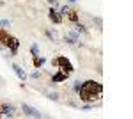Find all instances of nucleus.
I'll list each match as a JSON object with an SVG mask.
<instances>
[{
    "label": "nucleus",
    "instance_id": "obj_1",
    "mask_svg": "<svg viewBox=\"0 0 133 119\" xmlns=\"http://www.w3.org/2000/svg\"><path fill=\"white\" fill-rule=\"evenodd\" d=\"M78 92H80V98L83 101H98L103 94V87L101 84H98L94 80H87V82H82Z\"/></svg>",
    "mask_w": 133,
    "mask_h": 119
},
{
    "label": "nucleus",
    "instance_id": "obj_2",
    "mask_svg": "<svg viewBox=\"0 0 133 119\" xmlns=\"http://www.w3.org/2000/svg\"><path fill=\"white\" fill-rule=\"evenodd\" d=\"M53 64L59 68V71H62V73H71L73 71V66L71 62L66 59V57H57V59L53 60Z\"/></svg>",
    "mask_w": 133,
    "mask_h": 119
},
{
    "label": "nucleus",
    "instance_id": "obj_3",
    "mask_svg": "<svg viewBox=\"0 0 133 119\" xmlns=\"http://www.w3.org/2000/svg\"><path fill=\"white\" fill-rule=\"evenodd\" d=\"M61 16L62 18H68V20H71V21H78V14L73 9H69L68 5H62L61 7Z\"/></svg>",
    "mask_w": 133,
    "mask_h": 119
},
{
    "label": "nucleus",
    "instance_id": "obj_4",
    "mask_svg": "<svg viewBox=\"0 0 133 119\" xmlns=\"http://www.w3.org/2000/svg\"><path fill=\"white\" fill-rule=\"evenodd\" d=\"M21 110H23V114L29 116V117H41V112L37 109H34V107H30V105H27V103L21 105Z\"/></svg>",
    "mask_w": 133,
    "mask_h": 119
},
{
    "label": "nucleus",
    "instance_id": "obj_5",
    "mask_svg": "<svg viewBox=\"0 0 133 119\" xmlns=\"http://www.w3.org/2000/svg\"><path fill=\"white\" fill-rule=\"evenodd\" d=\"M12 70H14V73H16V75H18V78L25 80V77H27V75H25V71L21 70V68L18 66V64H12Z\"/></svg>",
    "mask_w": 133,
    "mask_h": 119
},
{
    "label": "nucleus",
    "instance_id": "obj_6",
    "mask_svg": "<svg viewBox=\"0 0 133 119\" xmlns=\"http://www.w3.org/2000/svg\"><path fill=\"white\" fill-rule=\"evenodd\" d=\"M50 20H51V21H55V23H61V16H59L55 11L51 9V11H50Z\"/></svg>",
    "mask_w": 133,
    "mask_h": 119
},
{
    "label": "nucleus",
    "instance_id": "obj_7",
    "mask_svg": "<svg viewBox=\"0 0 133 119\" xmlns=\"http://www.w3.org/2000/svg\"><path fill=\"white\" fill-rule=\"evenodd\" d=\"M66 77H68V73H59L53 77V82H62V80H66Z\"/></svg>",
    "mask_w": 133,
    "mask_h": 119
},
{
    "label": "nucleus",
    "instance_id": "obj_8",
    "mask_svg": "<svg viewBox=\"0 0 133 119\" xmlns=\"http://www.w3.org/2000/svg\"><path fill=\"white\" fill-rule=\"evenodd\" d=\"M30 52H32V55H37V53H39V46H37V45H32Z\"/></svg>",
    "mask_w": 133,
    "mask_h": 119
},
{
    "label": "nucleus",
    "instance_id": "obj_9",
    "mask_svg": "<svg viewBox=\"0 0 133 119\" xmlns=\"http://www.w3.org/2000/svg\"><path fill=\"white\" fill-rule=\"evenodd\" d=\"M48 98L53 99V101H57V99H59V94H57V92H50V94H48Z\"/></svg>",
    "mask_w": 133,
    "mask_h": 119
},
{
    "label": "nucleus",
    "instance_id": "obj_10",
    "mask_svg": "<svg viewBox=\"0 0 133 119\" xmlns=\"http://www.w3.org/2000/svg\"><path fill=\"white\" fill-rule=\"evenodd\" d=\"M80 85H82V82H80V80H76V82H75V91L80 89Z\"/></svg>",
    "mask_w": 133,
    "mask_h": 119
},
{
    "label": "nucleus",
    "instance_id": "obj_11",
    "mask_svg": "<svg viewBox=\"0 0 133 119\" xmlns=\"http://www.w3.org/2000/svg\"><path fill=\"white\" fill-rule=\"evenodd\" d=\"M2 27H4V29H7V27H9V21H7V20H2Z\"/></svg>",
    "mask_w": 133,
    "mask_h": 119
},
{
    "label": "nucleus",
    "instance_id": "obj_12",
    "mask_svg": "<svg viewBox=\"0 0 133 119\" xmlns=\"http://www.w3.org/2000/svg\"><path fill=\"white\" fill-rule=\"evenodd\" d=\"M50 2V5H57V0H48Z\"/></svg>",
    "mask_w": 133,
    "mask_h": 119
},
{
    "label": "nucleus",
    "instance_id": "obj_13",
    "mask_svg": "<svg viewBox=\"0 0 133 119\" xmlns=\"http://www.w3.org/2000/svg\"><path fill=\"white\" fill-rule=\"evenodd\" d=\"M68 2H71V4H73V2H76V0H68Z\"/></svg>",
    "mask_w": 133,
    "mask_h": 119
}]
</instances>
